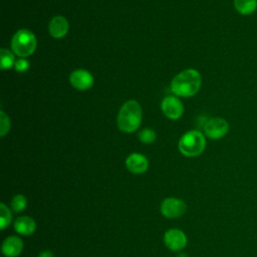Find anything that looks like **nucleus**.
Wrapping results in <instances>:
<instances>
[{
    "label": "nucleus",
    "mask_w": 257,
    "mask_h": 257,
    "mask_svg": "<svg viewBox=\"0 0 257 257\" xmlns=\"http://www.w3.org/2000/svg\"><path fill=\"white\" fill-rule=\"evenodd\" d=\"M138 137L142 143L152 144L156 140V133L151 128H144L139 133Z\"/></svg>",
    "instance_id": "18"
},
{
    "label": "nucleus",
    "mask_w": 257,
    "mask_h": 257,
    "mask_svg": "<svg viewBox=\"0 0 257 257\" xmlns=\"http://www.w3.org/2000/svg\"><path fill=\"white\" fill-rule=\"evenodd\" d=\"M202 77L198 70L189 68L177 74L171 82V90L177 96L190 97L201 88Z\"/></svg>",
    "instance_id": "1"
},
{
    "label": "nucleus",
    "mask_w": 257,
    "mask_h": 257,
    "mask_svg": "<svg viewBox=\"0 0 257 257\" xmlns=\"http://www.w3.org/2000/svg\"><path fill=\"white\" fill-rule=\"evenodd\" d=\"M187 210L186 203L179 198H166L161 204V213L170 219L181 217Z\"/></svg>",
    "instance_id": "6"
},
{
    "label": "nucleus",
    "mask_w": 257,
    "mask_h": 257,
    "mask_svg": "<svg viewBox=\"0 0 257 257\" xmlns=\"http://www.w3.org/2000/svg\"><path fill=\"white\" fill-rule=\"evenodd\" d=\"M13 227L19 235L30 236L36 230V223L34 219L29 216H20L14 221Z\"/></svg>",
    "instance_id": "13"
},
{
    "label": "nucleus",
    "mask_w": 257,
    "mask_h": 257,
    "mask_svg": "<svg viewBox=\"0 0 257 257\" xmlns=\"http://www.w3.org/2000/svg\"><path fill=\"white\" fill-rule=\"evenodd\" d=\"M37 46L35 35L28 29L18 30L12 37L11 48L20 57H27L33 54Z\"/></svg>",
    "instance_id": "4"
},
{
    "label": "nucleus",
    "mask_w": 257,
    "mask_h": 257,
    "mask_svg": "<svg viewBox=\"0 0 257 257\" xmlns=\"http://www.w3.org/2000/svg\"><path fill=\"white\" fill-rule=\"evenodd\" d=\"M161 108L164 114L171 119H178L184 113L183 102L174 95L166 96L161 103Z\"/></svg>",
    "instance_id": "7"
},
{
    "label": "nucleus",
    "mask_w": 257,
    "mask_h": 257,
    "mask_svg": "<svg viewBox=\"0 0 257 257\" xmlns=\"http://www.w3.org/2000/svg\"><path fill=\"white\" fill-rule=\"evenodd\" d=\"M37 257H54V254L49 250H44L38 254Z\"/></svg>",
    "instance_id": "21"
},
{
    "label": "nucleus",
    "mask_w": 257,
    "mask_h": 257,
    "mask_svg": "<svg viewBox=\"0 0 257 257\" xmlns=\"http://www.w3.org/2000/svg\"><path fill=\"white\" fill-rule=\"evenodd\" d=\"M23 250V241L18 236L12 235L7 238L2 243L1 251L6 257H18Z\"/></svg>",
    "instance_id": "11"
},
{
    "label": "nucleus",
    "mask_w": 257,
    "mask_h": 257,
    "mask_svg": "<svg viewBox=\"0 0 257 257\" xmlns=\"http://www.w3.org/2000/svg\"><path fill=\"white\" fill-rule=\"evenodd\" d=\"M125 167L133 174H143L149 168V161L144 155L133 153L126 158Z\"/></svg>",
    "instance_id": "10"
},
{
    "label": "nucleus",
    "mask_w": 257,
    "mask_h": 257,
    "mask_svg": "<svg viewBox=\"0 0 257 257\" xmlns=\"http://www.w3.org/2000/svg\"><path fill=\"white\" fill-rule=\"evenodd\" d=\"M69 24L63 16H54L48 24V31L50 35L56 39L63 38L67 34Z\"/></svg>",
    "instance_id": "12"
},
{
    "label": "nucleus",
    "mask_w": 257,
    "mask_h": 257,
    "mask_svg": "<svg viewBox=\"0 0 257 257\" xmlns=\"http://www.w3.org/2000/svg\"><path fill=\"white\" fill-rule=\"evenodd\" d=\"M143 118L142 106L137 100L125 101L117 113V126L123 133H134L140 126Z\"/></svg>",
    "instance_id": "2"
},
{
    "label": "nucleus",
    "mask_w": 257,
    "mask_h": 257,
    "mask_svg": "<svg viewBox=\"0 0 257 257\" xmlns=\"http://www.w3.org/2000/svg\"><path fill=\"white\" fill-rule=\"evenodd\" d=\"M30 66V63L28 60L24 59V58H19L15 61V64H14V68L15 70H17L18 72H24L26 70H28Z\"/></svg>",
    "instance_id": "20"
},
{
    "label": "nucleus",
    "mask_w": 257,
    "mask_h": 257,
    "mask_svg": "<svg viewBox=\"0 0 257 257\" xmlns=\"http://www.w3.org/2000/svg\"><path fill=\"white\" fill-rule=\"evenodd\" d=\"M165 245L172 251H180L187 245V236L180 229H170L164 235Z\"/></svg>",
    "instance_id": "8"
},
{
    "label": "nucleus",
    "mask_w": 257,
    "mask_h": 257,
    "mask_svg": "<svg viewBox=\"0 0 257 257\" xmlns=\"http://www.w3.org/2000/svg\"><path fill=\"white\" fill-rule=\"evenodd\" d=\"M70 84L78 90H86L93 85L92 74L85 69H76L69 75Z\"/></svg>",
    "instance_id": "9"
},
{
    "label": "nucleus",
    "mask_w": 257,
    "mask_h": 257,
    "mask_svg": "<svg viewBox=\"0 0 257 257\" xmlns=\"http://www.w3.org/2000/svg\"><path fill=\"white\" fill-rule=\"evenodd\" d=\"M0 57H1V69L5 70V69H9L12 66H14L15 64V58L14 55L11 51H9L8 49L5 48H1L0 49Z\"/></svg>",
    "instance_id": "16"
},
{
    "label": "nucleus",
    "mask_w": 257,
    "mask_h": 257,
    "mask_svg": "<svg viewBox=\"0 0 257 257\" xmlns=\"http://www.w3.org/2000/svg\"><path fill=\"white\" fill-rule=\"evenodd\" d=\"M229 132L228 121L220 116L208 119L204 124V133L211 140H220Z\"/></svg>",
    "instance_id": "5"
},
{
    "label": "nucleus",
    "mask_w": 257,
    "mask_h": 257,
    "mask_svg": "<svg viewBox=\"0 0 257 257\" xmlns=\"http://www.w3.org/2000/svg\"><path fill=\"white\" fill-rule=\"evenodd\" d=\"M27 207V199L21 194L15 195L11 200V209L15 213L23 212Z\"/></svg>",
    "instance_id": "17"
},
{
    "label": "nucleus",
    "mask_w": 257,
    "mask_h": 257,
    "mask_svg": "<svg viewBox=\"0 0 257 257\" xmlns=\"http://www.w3.org/2000/svg\"><path fill=\"white\" fill-rule=\"evenodd\" d=\"M206 148V139L200 131H189L179 141V150L186 157L200 156Z\"/></svg>",
    "instance_id": "3"
},
{
    "label": "nucleus",
    "mask_w": 257,
    "mask_h": 257,
    "mask_svg": "<svg viewBox=\"0 0 257 257\" xmlns=\"http://www.w3.org/2000/svg\"><path fill=\"white\" fill-rule=\"evenodd\" d=\"M12 222V213L10 209L4 204H0V229L5 230Z\"/></svg>",
    "instance_id": "15"
},
{
    "label": "nucleus",
    "mask_w": 257,
    "mask_h": 257,
    "mask_svg": "<svg viewBox=\"0 0 257 257\" xmlns=\"http://www.w3.org/2000/svg\"><path fill=\"white\" fill-rule=\"evenodd\" d=\"M0 122H1V125H0V136L4 137L9 132L10 120H9V117L7 116V114L3 110L0 111Z\"/></svg>",
    "instance_id": "19"
},
{
    "label": "nucleus",
    "mask_w": 257,
    "mask_h": 257,
    "mask_svg": "<svg viewBox=\"0 0 257 257\" xmlns=\"http://www.w3.org/2000/svg\"><path fill=\"white\" fill-rule=\"evenodd\" d=\"M235 10L243 15H252L257 10V0H233Z\"/></svg>",
    "instance_id": "14"
}]
</instances>
